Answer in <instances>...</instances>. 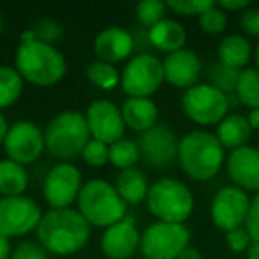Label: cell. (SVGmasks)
Wrapping results in <instances>:
<instances>
[{
    "instance_id": "e0dca14e",
    "label": "cell",
    "mask_w": 259,
    "mask_h": 259,
    "mask_svg": "<svg viewBox=\"0 0 259 259\" xmlns=\"http://www.w3.org/2000/svg\"><path fill=\"white\" fill-rule=\"evenodd\" d=\"M226 170L234 187L248 192H259V149L243 146L226 156Z\"/></svg>"
},
{
    "instance_id": "74e56055",
    "label": "cell",
    "mask_w": 259,
    "mask_h": 259,
    "mask_svg": "<svg viewBox=\"0 0 259 259\" xmlns=\"http://www.w3.org/2000/svg\"><path fill=\"white\" fill-rule=\"evenodd\" d=\"M226 243H227V247H229V250L240 254V252L247 250L248 245L252 243V240L243 226V227H238V229H233V231H229V233H226Z\"/></svg>"
},
{
    "instance_id": "4316f807",
    "label": "cell",
    "mask_w": 259,
    "mask_h": 259,
    "mask_svg": "<svg viewBox=\"0 0 259 259\" xmlns=\"http://www.w3.org/2000/svg\"><path fill=\"white\" fill-rule=\"evenodd\" d=\"M234 98L247 108H259V69L245 68L238 76Z\"/></svg>"
},
{
    "instance_id": "30bf717a",
    "label": "cell",
    "mask_w": 259,
    "mask_h": 259,
    "mask_svg": "<svg viewBox=\"0 0 259 259\" xmlns=\"http://www.w3.org/2000/svg\"><path fill=\"white\" fill-rule=\"evenodd\" d=\"M43 215L41 206L27 195L0 197V236H27L37 229Z\"/></svg>"
},
{
    "instance_id": "5b68a950",
    "label": "cell",
    "mask_w": 259,
    "mask_h": 259,
    "mask_svg": "<svg viewBox=\"0 0 259 259\" xmlns=\"http://www.w3.org/2000/svg\"><path fill=\"white\" fill-rule=\"evenodd\" d=\"M76 206L80 215L89 222L91 227L107 229L128 215V204L121 199L115 187L101 178H94L83 183L76 199Z\"/></svg>"
},
{
    "instance_id": "d4e9b609",
    "label": "cell",
    "mask_w": 259,
    "mask_h": 259,
    "mask_svg": "<svg viewBox=\"0 0 259 259\" xmlns=\"http://www.w3.org/2000/svg\"><path fill=\"white\" fill-rule=\"evenodd\" d=\"M27 187H29V172L25 167L9 158L0 160V195L2 197L25 195Z\"/></svg>"
},
{
    "instance_id": "9c48e42d",
    "label": "cell",
    "mask_w": 259,
    "mask_h": 259,
    "mask_svg": "<svg viewBox=\"0 0 259 259\" xmlns=\"http://www.w3.org/2000/svg\"><path fill=\"white\" fill-rule=\"evenodd\" d=\"M163 82V64L153 54H137L130 57L121 71V89L128 98H151Z\"/></svg>"
},
{
    "instance_id": "9a60e30c",
    "label": "cell",
    "mask_w": 259,
    "mask_h": 259,
    "mask_svg": "<svg viewBox=\"0 0 259 259\" xmlns=\"http://www.w3.org/2000/svg\"><path fill=\"white\" fill-rule=\"evenodd\" d=\"M85 121L89 126L91 139L112 146L114 142L124 139L126 124L121 108L108 100H96L87 107Z\"/></svg>"
},
{
    "instance_id": "f6af8a7d",
    "label": "cell",
    "mask_w": 259,
    "mask_h": 259,
    "mask_svg": "<svg viewBox=\"0 0 259 259\" xmlns=\"http://www.w3.org/2000/svg\"><path fill=\"white\" fill-rule=\"evenodd\" d=\"M245 257L247 259H259V241H252L248 248L245 250Z\"/></svg>"
},
{
    "instance_id": "b9f144b4",
    "label": "cell",
    "mask_w": 259,
    "mask_h": 259,
    "mask_svg": "<svg viewBox=\"0 0 259 259\" xmlns=\"http://www.w3.org/2000/svg\"><path fill=\"white\" fill-rule=\"evenodd\" d=\"M13 245L11 240L6 236H0V259H11Z\"/></svg>"
},
{
    "instance_id": "8d00e7d4",
    "label": "cell",
    "mask_w": 259,
    "mask_h": 259,
    "mask_svg": "<svg viewBox=\"0 0 259 259\" xmlns=\"http://www.w3.org/2000/svg\"><path fill=\"white\" fill-rule=\"evenodd\" d=\"M245 229L252 241H259V192L250 197V208L245 220Z\"/></svg>"
},
{
    "instance_id": "ac0fdd59",
    "label": "cell",
    "mask_w": 259,
    "mask_h": 259,
    "mask_svg": "<svg viewBox=\"0 0 259 259\" xmlns=\"http://www.w3.org/2000/svg\"><path fill=\"white\" fill-rule=\"evenodd\" d=\"M165 82L176 89H190L197 85L202 75V61L194 50L183 48L180 52L165 55L162 61Z\"/></svg>"
},
{
    "instance_id": "d6a6232c",
    "label": "cell",
    "mask_w": 259,
    "mask_h": 259,
    "mask_svg": "<svg viewBox=\"0 0 259 259\" xmlns=\"http://www.w3.org/2000/svg\"><path fill=\"white\" fill-rule=\"evenodd\" d=\"M227 23H229V18H227V13L222 11V9L217 6L209 8L206 13H202L199 16V27L204 34H209V36H219L226 30Z\"/></svg>"
},
{
    "instance_id": "f35d334b",
    "label": "cell",
    "mask_w": 259,
    "mask_h": 259,
    "mask_svg": "<svg viewBox=\"0 0 259 259\" xmlns=\"http://www.w3.org/2000/svg\"><path fill=\"white\" fill-rule=\"evenodd\" d=\"M240 27L247 36L259 37V8H248L241 13Z\"/></svg>"
},
{
    "instance_id": "603a6c76",
    "label": "cell",
    "mask_w": 259,
    "mask_h": 259,
    "mask_svg": "<svg viewBox=\"0 0 259 259\" xmlns=\"http://www.w3.org/2000/svg\"><path fill=\"white\" fill-rule=\"evenodd\" d=\"M114 187L126 204L135 206L148 199V192L151 185H149L144 170H141L139 167H132V169L119 170Z\"/></svg>"
},
{
    "instance_id": "44dd1931",
    "label": "cell",
    "mask_w": 259,
    "mask_h": 259,
    "mask_svg": "<svg viewBox=\"0 0 259 259\" xmlns=\"http://www.w3.org/2000/svg\"><path fill=\"white\" fill-rule=\"evenodd\" d=\"M148 32L151 48L163 52L165 55L183 50L187 43V29L174 18H163L155 27L148 29Z\"/></svg>"
},
{
    "instance_id": "484cf974",
    "label": "cell",
    "mask_w": 259,
    "mask_h": 259,
    "mask_svg": "<svg viewBox=\"0 0 259 259\" xmlns=\"http://www.w3.org/2000/svg\"><path fill=\"white\" fill-rule=\"evenodd\" d=\"M25 80L15 66H0V110L11 107L20 100Z\"/></svg>"
},
{
    "instance_id": "ee69618b",
    "label": "cell",
    "mask_w": 259,
    "mask_h": 259,
    "mask_svg": "<svg viewBox=\"0 0 259 259\" xmlns=\"http://www.w3.org/2000/svg\"><path fill=\"white\" fill-rule=\"evenodd\" d=\"M247 121H248V124H250L252 132H254V130H259V108H252V110H248Z\"/></svg>"
},
{
    "instance_id": "1f68e13d",
    "label": "cell",
    "mask_w": 259,
    "mask_h": 259,
    "mask_svg": "<svg viewBox=\"0 0 259 259\" xmlns=\"http://www.w3.org/2000/svg\"><path fill=\"white\" fill-rule=\"evenodd\" d=\"M167 13V2L162 0H144L135 6V16L139 23L146 29H151L156 23H160L165 18Z\"/></svg>"
},
{
    "instance_id": "60d3db41",
    "label": "cell",
    "mask_w": 259,
    "mask_h": 259,
    "mask_svg": "<svg viewBox=\"0 0 259 259\" xmlns=\"http://www.w3.org/2000/svg\"><path fill=\"white\" fill-rule=\"evenodd\" d=\"M134 36V45H135V52L137 54H149V48H151V43H149V32L148 29H139L137 32H132Z\"/></svg>"
},
{
    "instance_id": "5bb4252c",
    "label": "cell",
    "mask_w": 259,
    "mask_h": 259,
    "mask_svg": "<svg viewBox=\"0 0 259 259\" xmlns=\"http://www.w3.org/2000/svg\"><path fill=\"white\" fill-rule=\"evenodd\" d=\"M137 144L141 149V160L146 165L155 167V169H165L178 162L180 139L170 130V126L158 122L151 130L139 135Z\"/></svg>"
},
{
    "instance_id": "6da1fadb",
    "label": "cell",
    "mask_w": 259,
    "mask_h": 259,
    "mask_svg": "<svg viewBox=\"0 0 259 259\" xmlns=\"http://www.w3.org/2000/svg\"><path fill=\"white\" fill-rule=\"evenodd\" d=\"M37 243L55 255H71L82 250L91 238V226L78 209H50L36 229Z\"/></svg>"
},
{
    "instance_id": "bcb514c9",
    "label": "cell",
    "mask_w": 259,
    "mask_h": 259,
    "mask_svg": "<svg viewBox=\"0 0 259 259\" xmlns=\"http://www.w3.org/2000/svg\"><path fill=\"white\" fill-rule=\"evenodd\" d=\"M178 259H202V255H201V252H199L197 248L188 247L187 250H185Z\"/></svg>"
},
{
    "instance_id": "277c9868",
    "label": "cell",
    "mask_w": 259,
    "mask_h": 259,
    "mask_svg": "<svg viewBox=\"0 0 259 259\" xmlns=\"http://www.w3.org/2000/svg\"><path fill=\"white\" fill-rule=\"evenodd\" d=\"M45 148L59 162H73L80 158L91 141L85 114L78 110H64L50 119L45 126Z\"/></svg>"
},
{
    "instance_id": "8fae6325",
    "label": "cell",
    "mask_w": 259,
    "mask_h": 259,
    "mask_svg": "<svg viewBox=\"0 0 259 259\" xmlns=\"http://www.w3.org/2000/svg\"><path fill=\"white\" fill-rule=\"evenodd\" d=\"M83 187L82 172L71 162H59L47 172L43 197L52 209H68L76 202Z\"/></svg>"
},
{
    "instance_id": "83f0119b",
    "label": "cell",
    "mask_w": 259,
    "mask_h": 259,
    "mask_svg": "<svg viewBox=\"0 0 259 259\" xmlns=\"http://www.w3.org/2000/svg\"><path fill=\"white\" fill-rule=\"evenodd\" d=\"M64 37V27L59 22L50 18H41L36 20L29 29H25L22 32V39L20 43H25V41H41V43L54 45Z\"/></svg>"
},
{
    "instance_id": "d6986e66",
    "label": "cell",
    "mask_w": 259,
    "mask_h": 259,
    "mask_svg": "<svg viewBox=\"0 0 259 259\" xmlns=\"http://www.w3.org/2000/svg\"><path fill=\"white\" fill-rule=\"evenodd\" d=\"M135 52L134 36L132 32L119 25H112L103 29L96 37H94V54L98 61L115 64Z\"/></svg>"
},
{
    "instance_id": "7bdbcfd3",
    "label": "cell",
    "mask_w": 259,
    "mask_h": 259,
    "mask_svg": "<svg viewBox=\"0 0 259 259\" xmlns=\"http://www.w3.org/2000/svg\"><path fill=\"white\" fill-rule=\"evenodd\" d=\"M9 121L2 112H0V146H4L6 137H8V132H9Z\"/></svg>"
},
{
    "instance_id": "f546056e",
    "label": "cell",
    "mask_w": 259,
    "mask_h": 259,
    "mask_svg": "<svg viewBox=\"0 0 259 259\" xmlns=\"http://www.w3.org/2000/svg\"><path fill=\"white\" fill-rule=\"evenodd\" d=\"M85 76L94 87L101 91H114L121 85V71L114 64L103 61H94L87 66Z\"/></svg>"
},
{
    "instance_id": "ffe728a7",
    "label": "cell",
    "mask_w": 259,
    "mask_h": 259,
    "mask_svg": "<svg viewBox=\"0 0 259 259\" xmlns=\"http://www.w3.org/2000/svg\"><path fill=\"white\" fill-rule=\"evenodd\" d=\"M121 114L126 128L139 135L158 124V107L151 98H126L121 105Z\"/></svg>"
},
{
    "instance_id": "ab89813d",
    "label": "cell",
    "mask_w": 259,
    "mask_h": 259,
    "mask_svg": "<svg viewBox=\"0 0 259 259\" xmlns=\"http://www.w3.org/2000/svg\"><path fill=\"white\" fill-rule=\"evenodd\" d=\"M217 6L229 15V13L247 11V9L250 8V2H248V0H220V2H217Z\"/></svg>"
},
{
    "instance_id": "2e32d148",
    "label": "cell",
    "mask_w": 259,
    "mask_h": 259,
    "mask_svg": "<svg viewBox=\"0 0 259 259\" xmlns=\"http://www.w3.org/2000/svg\"><path fill=\"white\" fill-rule=\"evenodd\" d=\"M141 248V233L132 215L107 227L101 234V252L107 259H132Z\"/></svg>"
},
{
    "instance_id": "d590c367",
    "label": "cell",
    "mask_w": 259,
    "mask_h": 259,
    "mask_svg": "<svg viewBox=\"0 0 259 259\" xmlns=\"http://www.w3.org/2000/svg\"><path fill=\"white\" fill-rule=\"evenodd\" d=\"M11 259H48V252L37 241H20L13 247Z\"/></svg>"
},
{
    "instance_id": "7a4b0ae2",
    "label": "cell",
    "mask_w": 259,
    "mask_h": 259,
    "mask_svg": "<svg viewBox=\"0 0 259 259\" xmlns=\"http://www.w3.org/2000/svg\"><path fill=\"white\" fill-rule=\"evenodd\" d=\"M178 162L190 180L209 181L226 163V149L215 134L208 130H194L180 139Z\"/></svg>"
},
{
    "instance_id": "e575fe53",
    "label": "cell",
    "mask_w": 259,
    "mask_h": 259,
    "mask_svg": "<svg viewBox=\"0 0 259 259\" xmlns=\"http://www.w3.org/2000/svg\"><path fill=\"white\" fill-rule=\"evenodd\" d=\"M80 158L89 167H103L105 163H108V146L96 139H91Z\"/></svg>"
},
{
    "instance_id": "7dc6e473",
    "label": "cell",
    "mask_w": 259,
    "mask_h": 259,
    "mask_svg": "<svg viewBox=\"0 0 259 259\" xmlns=\"http://www.w3.org/2000/svg\"><path fill=\"white\" fill-rule=\"evenodd\" d=\"M254 62H255V69H259V41L254 48Z\"/></svg>"
},
{
    "instance_id": "8992f818",
    "label": "cell",
    "mask_w": 259,
    "mask_h": 259,
    "mask_svg": "<svg viewBox=\"0 0 259 259\" xmlns=\"http://www.w3.org/2000/svg\"><path fill=\"white\" fill-rule=\"evenodd\" d=\"M146 206L158 222L185 224L194 213L195 199L183 181L160 178L149 187Z\"/></svg>"
},
{
    "instance_id": "4dcf8cb0",
    "label": "cell",
    "mask_w": 259,
    "mask_h": 259,
    "mask_svg": "<svg viewBox=\"0 0 259 259\" xmlns=\"http://www.w3.org/2000/svg\"><path fill=\"white\" fill-rule=\"evenodd\" d=\"M238 76H240V71H238V69L227 68V66L217 62V64H213L208 71V78H209L208 83L229 96V94H234V89H236V83H238Z\"/></svg>"
},
{
    "instance_id": "681fc988",
    "label": "cell",
    "mask_w": 259,
    "mask_h": 259,
    "mask_svg": "<svg viewBox=\"0 0 259 259\" xmlns=\"http://www.w3.org/2000/svg\"><path fill=\"white\" fill-rule=\"evenodd\" d=\"M141 259H144V257H141Z\"/></svg>"
},
{
    "instance_id": "7c38bea8",
    "label": "cell",
    "mask_w": 259,
    "mask_h": 259,
    "mask_svg": "<svg viewBox=\"0 0 259 259\" xmlns=\"http://www.w3.org/2000/svg\"><path fill=\"white\" fill-rule=\"evenodd\" d=\"M4 151L8 158L13 160V162L20 163L23 167L30 165L36 160H39L43 151H47V148H45V132L39 128V124L29 121V119L13 122L9 126L8 137H6L4 142Z\"/></svg>"
},
{
    "instance_id": "f907efd6",
    "label": "cell",
    "mask_w": 259,
    "mask_h": 259,
    "mask_svg": "<svg viewBox=\"0 0 259 259\" xmlns=\"http://www.w3.org/2000/svg\"><path fill=\"white\" fill-rule=\"evenodd\" d=\"M105 259H107V257H105Z\"/></svg>"
},
{
    "instance_id": "3957f363",
    "label": "cell",
    "mask_w": 259,
    "mask_h": 259,
    "mask_svg": "<svg viewBox=\"0 0 259 259\" xmlns=\"http://www.w3.org/2000/svg\"><path fill=\"white\" fill-rule=\"evenodd\" d=\"M15 68L25 82L37 87H52L64 78L68 62L64 54L54 45L25 41L16 48Z\"/></svg>"
},
{
    "instance_id": "c3c4849f",
    "label": "cell",
    "mask_w": 259,
    "mask_h": 259,
    "mask_svg": "<svg viewBox=\"0 0 259 259\" xmlns=\"http://www.w3.org/2000/svg\"><path fill=\"white\" fill-rule=\"evenodd\" d=\"M4 32V20H2V16H0V34Z\"/></svg>"
},
{
    "instance_id": "52a82bcc",
    "label": "cell",
    "mask_w": 259,
    "mask_h": 259,
    "mask_svg": "<svg viewBox=\"0 0 259 259\" xmlns=\"http://www.w3.org/2000/svg\"><path fill=\"white\" fill-rule=\"evenodd\" d=\"M192 234L185 224L153 222L141 234L144 259H178L190 247Z\"/></svg>"
},
{
    "instance_id": "4fadbf2b",
    "label": "cell",
    "mask_w": 259,
    "mask_h": 259,
    "mask_svg": "<svg viewBox=\"0 0 259 259\" xmlns=\"http://www.w3.org/2000/svg\"><path fill=\"white\" fill-rule=\"evenodd\" d=\"M248 208H250V197L247 192L234 185H227L213 195L209 213L213 224L224 233H229L245 226Z\"/></svg>"
},
{
    "instance_id": "f1b7e54d",
    "label": "cell",
    "mask_w": 259,
    "mask_h": 259,
    "mask_svg": "<svg viewBox=\"0 0 259 259\" xmlns=\"http://www.w3.org/2000/svg\"><path fill=\"white\" fill-rule=\"evenodd\" d=\"M139 160H141V149H139L137 141H134V139L124 137L108 146V163H112L115 169H132Z\"/></svg>"
},
{
    "instance_id": "836d02e7",
    "label": "cell",
    "mask_w": 259,
    "mask_h": 259,
    "mask_svg": "<svg viewBox=\"0 0 259 259\" xmlns=\"http://www.w3.org/2000/svg\"><path fill=\"white\" fill-rule=\"evenodd\" d=\"M213 0H169L167 9L180 16H201L209 8H213Z\"/></svg>"
},
{
    "instance_id": "7402d4cb",
    "label": "cell",
    "mask_w": 259,
    "mask_h": 259,
    "mask_svg": "<svg viewBox=\"0 0 259 259\" xmlns=\"http://www.w3.org/2000/svg\"><path fill=\"white\" fill-rule=\"evenodd\" d=\"M215 135L220 141V144L224 146V149L234 151V149H238V148L248 146L252 128L247 121V115L233 112V114H227L226 117L219 122Z\"/></svg>"
},
{
    "instance_id": "ba28073f",
    "label": "cell",
    "mask_w": 259,
    "mask_h": 259,
    "mask_svg": "<svg viewBox=\"0 0 259 259\" xmlns=\"http://www.w3.org/2000/svg\"><path fill=\"white\" fill-rule=\"evenodd\" d=\"M183 114L199 126H219V122L229 114L231 100L222 91L209 83H197L181 96Z\"/></svg>"
},
{
    "instance_id": "cb8c5ba5",
    "label": "cell",
    "mask_w": 259,
    "mask_h": 259,
    "mask_svg": "<svg viewBox=\"0 0 259 259\" xmlns=\"http://www.w3.org/2000/svg\"><path fill=\"white\" fill-rule=\"evenodd\" d=\"M217 54H219L220 64L241 71V69L248 68L247 64L252 59L250 41L241 34H229L220 41Z\"/></svg>"
}]
</instances>
